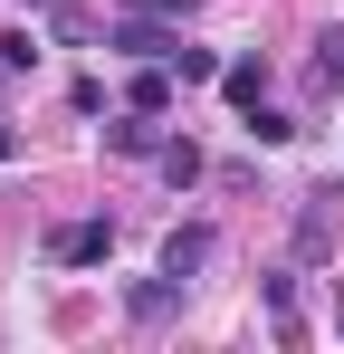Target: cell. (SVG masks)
Wrapping results in <instances>:
<instances>
[{
  "mask_svg": "<svg viewBox=\"0 0 344 354\" xmlns=\"http://www.w3.org/2000/svg\"><path fill=\"white\" fill-rule=\"evenodd\" d=\"M39 48H48L39 29H10V39H0V67H10V77H29V67H39Z\"/></svg>",
  "mask_w": 344,
  "mask_h": 354,
  "instance_id": "13",
  "label": "cell"
},
{
  "mask_svg": "<svg viewBox=\"0 0 344 354\" xmlns=\"http://www.w3.org/2000/svg\"><path fill=\"white\" fill-rule=\"evenodd\" d=\"M211 249H220L211 221H182V230L163 239V268H172V278H201V268H211Z\"/></svg>",
  "mask_w": 344,
  "mask_h": 354,
  "instance_id": "5",
  "label": "cell"
},
{
  "mask_svg": "<svg viewBox=\"0 0 344 354\" xmlns=\"http://www.w3.org/2000/svg\"><path fill=\"white\" fill-rule=\"evenodd\" d=\"M220 48H201V39H182V48H172V77H182V86H211V77H220Z\"/></svg>",
  "mask_w": 344,
  "mask_h": 354,
  "instance_id": "11",
  "label": "cell"
},
{
  "mask_svg": "<svg viewBox=\"0 0 344 354\" xmlns=\"http://www.w3.org/2000/svg\"><path fill=\"white\" fill-rule=\"evenodd\" d=\"M172 86H182V77H172V58H144V77L124 86V106H144V115H172Z\"/></svg>",
  "mask_w": 344,
  "mask_h": 354,
  "instance_id": "8",
  "label": "cell"
},
{
  "mask_svg": "<svg viewBox=\"0 0 344 354\" xmlns=\"http://www.w3.org/2000/svg\"><path fill=\"white\" fill-rule=\"evenodd\" d=\"M10 153H19V134H10V124H0V163H10Z\"/></svg>",
  "mask_w": 344,
  "mask_h": 354,
  "instance_id": "15",
  "label": "cell"
},
{
  "mask_svg": "<svg viewBox=\"0 0 344 354\" xmlns=\"http://www.w3.org/2000/svg\"><path fill=\"white\" fill-rule=\"evenodd\" d=\"M115 10H153V19H191V0H115Z\"/></svg>",
  "mask_w": 344,
  "mask_h": 354,
  "instance_id": "14",
  "label": "cell"
},
{
  "mask_svg": "<svg viewBox=\"0 0 344 354\" xmlns=\"http://www.w3.org/2000/svg\"><path fill=\"white\" fill-rule=\"evenodd\" d=\"M106 153H163V115H144V106L106 115Z\"/></svg>",
  "mask_w": 344,
  "mask_h": 354,
  "instance_id": "6",
  "label": "cell"
},
{
  "mask_svg": "<svg viewBox=\"0 0 344 354\" xmlns=\"http://www.w3.org/2000/svg\"><path fill=\"white\" fill-rule=\"evenodd\" d=\"M335 239H344V182H325V192H306V201H296V268L335 259Z\"/></svg>",
  "mask_w": 344,
  "mask_h": 354,
  "instance_id": "1",
  "label": "cell"
},
{
  "mask_svg": "<svg viewBox=\"0 0 344 354\" xmlns=\"http://www.w3.org/2000/svg\"><path fill=\"white\" fill-rule=\"evenodd\" d=\"M335 335H344V306H335Z\"/></svg>",
  "mask_w": 344,
  "mask_h": 354,
  "instance_id": "17",
  "label": "cell"
},
{
  "mask_svg": "<svg viewBox=\"0 0 344 354\" xmlns=\"http://www.w3.org/2000/svg\"><path fill=\"white\" fill-rule=\"evenodd\" d=\"M182 297H191V278L153 268V278H134V288H124V316H134V326H172V316H182Z\"/></svg>",
  "mask_w": 344,
  "mask_h": 354,
  "instance_id": "3",
  "label": "cell"
},
{
  "mask_svg": "<svg viewBox=\"0 0 344 354\" xmlns=\"http://www.w3.org/2000/svg\"><path fill=\"white\" fill-rule=\"evenodd\" d=\"M306 96H344V29L316 39V58H306Z\"/></svg>",
  "mask_w": 344,
  "mask_h": 354,
  "instance_id": "9",
  "label": "cell"
},
{
  "mask_svg": "<svg viewBox=\"0 0 344 354\" xmlns=\"http://www.w3.org/2000/svg\"><path fill=\"white\" fill-rule=\"evenodd\" d=\"M153 163H163L172 192H191V182H201V144H191V134H163V153H153Z\"/></svg>",
  "mask_w": 344,
  "mask_h": 354,
  "instance_id": "10",
  "label": "cell"
},
{
  "mask_svg": "<svg viewBox=\"0 0 344 354\" xmlns=\"http://www.w3.org/2000/svg\"><path fill=\"white\" fill-rule=\"evenodd\" d=\"M48 259H57V268H96V259H115V221H77V230H48Z\"/></svg>",
  "mask_w": 344,
  "mask_h": 354,
  "instance_id": "4",
  "label": "cell"
},
{
  "mask_svg": "<svg viewBox=\"0 0 344 354\" xmlns=\"http://www.w3.org/2000/svg\"><path fill=\"white\" fill-rule=\"evenodd\" d=\"M106 48H115V58H134V67H144V58H172V48H182V19H153V10H115V19H106Z\"/></svg>",
  "mask_w": 344,
  "mask_h": 354,
  "instance_id": "2",
  "label": "cell"
},
{
  "mask_svg": "<svg viewBox=\"0 0 344 354\" xmlns=\"http://www.w3.org/2000/svg\"><path fill=\"white\" fill-rule=\"evenodd\" d=\"M0 77H10V67H0Z\"/></svg>",
  "mask_w": 344,
  "mask_h": 354,
  "instance_id": "18",
  "label": "cell"
},
{
  "mask_svg": "<svg viewBox=\"0 0 344 354\" xmlns=\"http://www.w3.org/2000/svg\"><path fill=\"white\" fill-rule=\"evenodd\" d=\"M220 96L239 106V115H249V106H268V58H258V48H249V58H229V67H220Z\"/></svg>",
  "mask_w": 344,
  "mask_h": 354,
  "instance_id": "7",
  "label": "cell"
},
{
  "mask_svg": "<svg viewBox=\"0 0 344 354\" xmlns=\"http://www.w3.org/2000/svg\"><path fill=\"white\" fill-rule=\"evenodd\" d=\"M239 124H249V144H296V134H306V124L287 115V106H249Z\"/></svg>",
  "mask_w": 344,
  "mask_h": 354,
  "instance_id": "12",
  "label": "cell"
},
{
  "mask_svg": "<svg viewBox=\"0 0 344 354\" xmlns=\"http://www.w3.org/2000/svg\"><path fill=\"white\" fill-rule=\"evenodd\" d=\"M19 10H67V0H19Z\"/></svg>",
  "mask_w": 344,
  "mask_h": 354,
  "instance_id": "16",
  "label": "cell"
}]
</instances>
